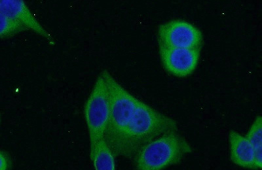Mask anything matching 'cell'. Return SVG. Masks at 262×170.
Wrapping results in <instances>:
<instances>
[{"instance_id":"277c9868","label":"cell","mask_w":262,"mask_h":170,"mask_svg":"<svg viewBox=\"0 0 262 170\" xmlns=\"http://www.w3.org/2000/svg\"><path fill=\"white\" fill-rule=\"evenodd\" d=\"M159 44L171 48H201V32L190 22L183 20L169 21L158 29Z\"/></svg>"},{"instance_id":"8fae6325","label":"cell","mask_w":262,"mask_h":170,"mask_svg":"<svg viewBox=\"0 0 262 170\" xmlns=\"http://www.w3.org/2000/svg\"><path fill=\"white\" fill-rule=\"evenodd\" d=\"M12 167V160L8 153L0 150V170H8Z\"/></svg>"},{"instance_id":"5b68a950","label":"cell","mask_w":262,"mask_h":170,"mask_svg":"<svg viewBox=\"0 0 262 170\" xmlns=\"http://www.w3.org/2000/svg\"><path fill=\"white\" fill-rule=\"evenodd\" d=\"M200 53L201 48H171L160 45L164 68L177 78H186L193 73L200 61Z\"/></svg>"},{"instance_id":"52a82bcc","label":"cell","mask_w":262,"mask_h":170,"mask_svg":"<svg viewBox=\"0 0 262 170\" xmlns=\"http://www.w3.org/2000/svg\"><path fill=\"white\" fill-rule=\"evenodd\" d=\"M229 141L231 161L244 168L256 169L254 150L247 137L230 130Z\"/></svg>"},{"instance_id":"8992f818","label":"cell","mask_w":262,"mask_h":170,"mask_svg":"<svg viewBox=\"0 0 262 170\" xmlns=\"http://www.w3.org/2000/svg\"><path fill=\"white\" fill-rule=\"evenodd\" d=\"M0 14L18 21L28 30H32L55 45L52 35L42 26L26 4L25 0H0Z\"/></svg>"},{"instance_id":"9c48e42d","label":"cell","mask_w":262,"mask_h":170,"mask_svg":"<svg viewBox=\"0 0 262 170\" xmlns=\"http://www.w3.org/2000/svg\"><path fill=\"white\" fill-rule=\"evenodd\" d=\"M248 140L253 148L256 156V169L262 168V118L256 116L246 135Z\"/></svg>"},{"instance_id":"7a4b0ae2","label":"cell","mask_w":262,"mask_h":170,"mask_svg":"<svg viewBox=\"0 0 262 170\" xmlns=\"http://www.w3.org/2000/svg\"><path fill=\"white\" fill-rule=\"evenodd\" d=\"M192 148L177 130L165 133L148 142L135 155V166L140 170H161L179 164Z\"/></svg>"},{"instance_id":"ba28073f","label":"cell","mask_w":262,"mask_h":170,"mask_svg":"<svg viewBox=\"0 0 262 170\" xmlns=\"http://www.w3.org/2000/svg\"><path fill=\"white\" fill-rule=\"evenodd\" d=\"M90 158L95 169H116L115 156L104 137L90 145Z\"/></svg>"},{"instance_id":"30bf717a","label":"cell","mask_w":262,"mask_h":170,"mask_svg":"<svg viewBox=\"0 0 262 170\" xmlns=\"http://www.w3.org/2000/svg\"><path fill=\"white\" fill-rule=\"evenodd\" d=\"M27 29L18 21L0 14V39L10 38Z\"/></svg>"},{"instance_id":"7c38bea8","label":"cell","mask_w":262,"mask_h":170,"mask_svg":"<svg viewBox=\"0 0 262 170\" xmlns=\"http://www.w3.org/2000/svg\"><path fill=\"white\" fill-rule=\"evenodd\" d=\"M2 123V116H1V114H0V124H1Z\"/></svg>"},{"instance_id":"3957f363","label":"cell","mask_w":262,"mask_h":170,"mask_svg":"<svg viewBox=\"0 0 262 170\" xmlns=\"http://www.w3.org/2000/svg\"><path fill=\"white\" fill-rule=\"evenodd\" d=\"M111 102L104 78L100 74L84 106L90 145L104 137L108 123Z\"/></svg>"},{"instance_id":"6da1fadb","label":"cell","mask_w":262,"mask_h":170,"mask_svg":"<svg viewBox=\"0 0 262 170\" xmlns=\"http://www.w3.org/2000/svg\"><path fill=\"white\" fill-rule=\"evenodd\" d=\"M100 74L106 81L111 102L104 137L115 157H134L145 144L177 130L176 121L131 94L106 69Z\"/></svg>"}]
</instances>
